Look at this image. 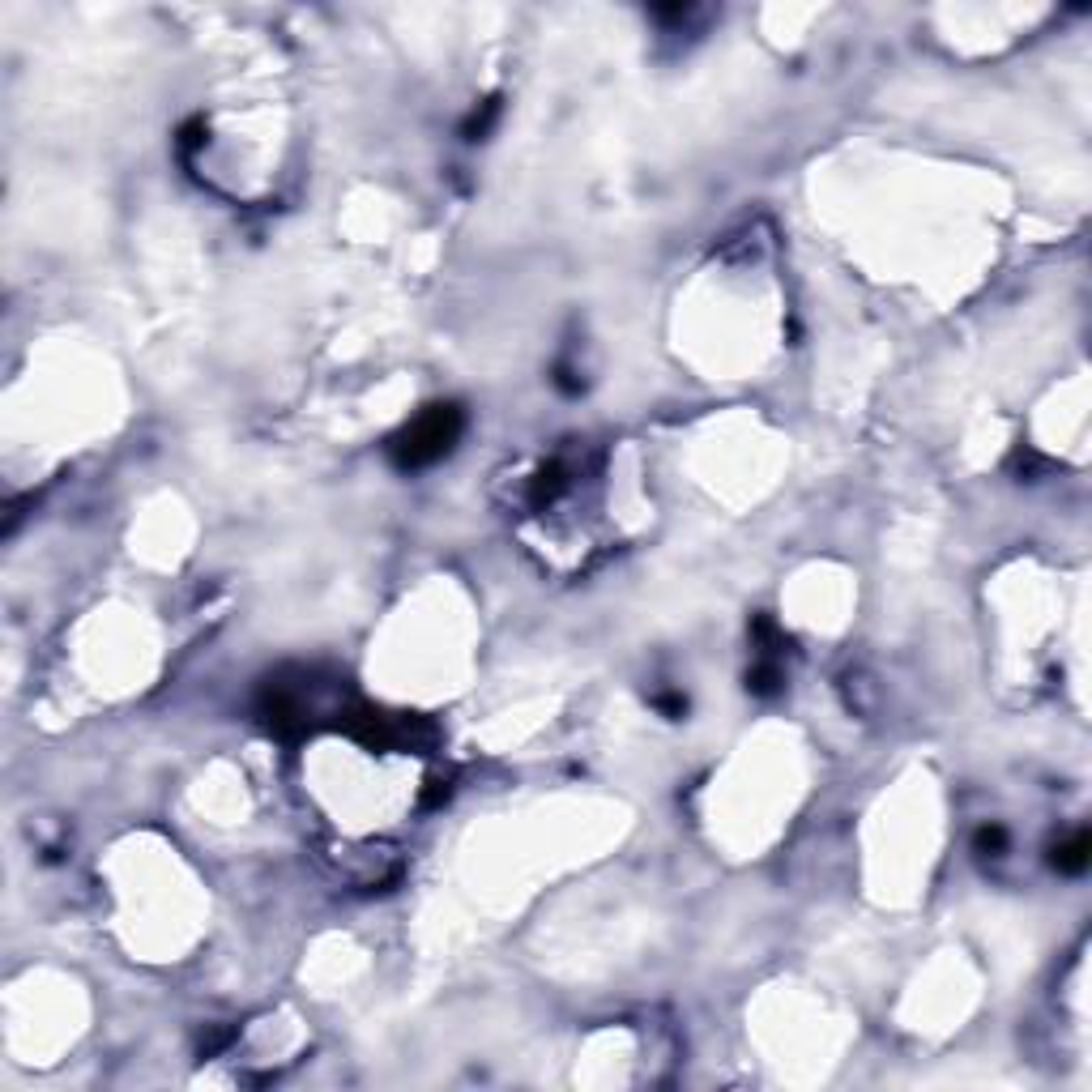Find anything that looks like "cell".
Here are the masks:
<instances>
[{"instance_id":"cell-1","label":"cell","mask_w":1092,"mask_h":1092,"mask_svg":"<svg viewBox=\"0 0 1092 1092\" xmlns=\"http://www.w3.org/2000/svg\"><path fill=\"white\" fill-rule=\"evenodd\" d=\"M462 432H466V410L457 401L427 405L423 414H414L389 440V457L398 469H427L453 453Z\"/></svg>"},{"instance_id":"cell-5","label":"cell","mask_w":1092,"mask_h":1092,"mask_svg":"<svg viewBox=\"0 0 1092 1092\" xmlns=\"http://www.w3.org/2000/svg\"><path fill=\"white\" fill-rule=\"evenodd\" d=\"M973 850H978L981 858H999V853L1008 850V828H1003V823H981L978 837H973Z\"/></svg>"},{"instance_id":"cell-4","label":"cell","mask_w":1092,"mask_h":1092,"mask_svg":"<svg viewBox=\"0 0 1092 1092\" xmlns=\"http://www.w3.org/2000/svg\"><path fill=\"white\" fill-rule=\"evenodd\" d=\"M496 120H499V94H491V99H483V103H478L474 112H469L466 120H462V137H466V142H483Z\"/></svg>"},{"instance_id":"cell-2","label":"cell","mask_w":1092,"mask_h":1092,"mask_svg":"<svg viewBox=\"0 0 1092 1092\" xmlns=\"http://www.w3.org/2000/svg\"><path fill=\"white\" fill-rule=\"evenodd\" d=\"M1088 862H1092V841H1088V832H1072V837L1058 841L1054 853H1050V866H1054L1058 875H1084Z\"/></svg>"},{"instance_id":"cell-3","label":"cell","mask_w":1092,"mask_h":1092,"mask_svg":"<svg viewBox=\"0 0 1092 1092\" xmlns=\"http://www.w3.org/2000/svg\"><path fill=\"white\" fill-rule=\"evenodd\" d=\"M786 674H781V658H759L752 670H747V691L755 695H777Z\"/></svg>"}]
</instances>
